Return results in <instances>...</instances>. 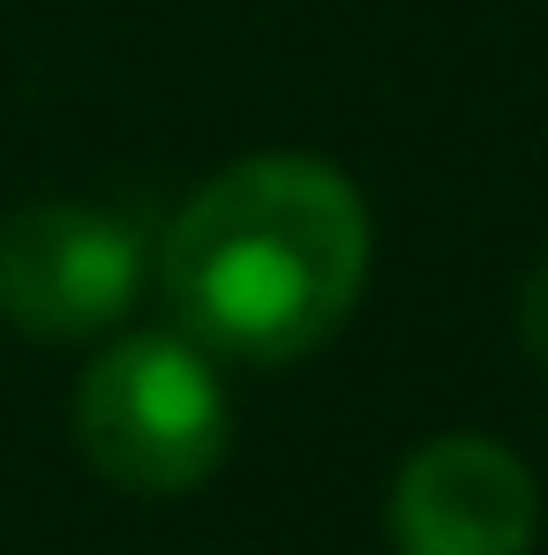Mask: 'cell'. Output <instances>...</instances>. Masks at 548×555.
Returning <instances> with one entry per match:
<instances>
[{
  "mask_svg": "<svg viewBox=\"0 0 548 555\" xmlns=\"http://www.w3.org/2000/svg\"><path fill=\"white\" fill-rule=\"evenodd\" d=\"M158 278L181 338H195L211 361H308L361 308L368 203L323 158H241L181 203L158 248Z\"/></svg>",
  "mask_w": 548,
  "mask_h": 555,
  "instance_id": "obj_1",
  "label": "cell"
},
{
  "mask_svg": "<svg viewBox=\"0 0 548 555\" xmlns=\"http://www.w3.org/2000/svg\"><path fill=\"white\" fill-rule=\"evenodd\" d=\"M68 421L91 473L128 495H188L226 465L233 443L226 383L181 331H136L105 346L76 383Z\"/></svg>",
  "mask_w": 548,
  "mask_h": 555,
  "instance_id": "obj_2",
  "label": "cell"
},
{
  "mask_svg": "<svg viewBox=\"0 0 548 555\" xmlns=\"http://www.w3.org/2000/svg\"><path fill=\"white\" fill-rule=\"evenodd\" d=\"M143 241L98 203H23L0 218V323L38 346H76L136 308Z\"/></svg>",
  "mask_w": 548,
  "mask_h": 555,
  "instance_id": "obj_3",
  "label": "cell"
},
{
  "mask_svg": "<svg viewBox=\"0 0 548 555\" xmlns=\"http://www.w3.org/2000/svg\"><path fill=\"white\" fill-rule=\"evenodd\" d=\"M398 555H526L541 533V488L519 451L488 436H436L391 480Z\"/></svg>",
  "mask_w": 548,
  "mask_h": 555,
  "instance_id": "obj_4",
  "label": "cell"
},
{
  "mask_svg": "<svg viewBox=\"0 0 548 555\" xmlns=\"http://www.w3.org/2000/svg\"><path fill=\"white\" fill-rule=\"evenodd\" d=\"M519 338H526V353L548 369V248L534 256V271L519 285Z\"/></svg>",
  "mask_w": 548,
  "mask_h": 555,
  "instance_id": "obj_5",
  "label": "cell"
}]
</instances>
